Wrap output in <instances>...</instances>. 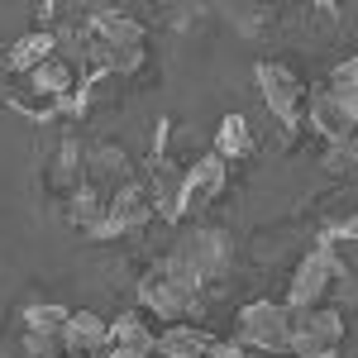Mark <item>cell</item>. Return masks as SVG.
Wrapping results in <instances>:
<instances>
[{
	"instance_id": "13",
	"label": "cell",
	"mask_w": 358,
	"mask_h": 358,
	"mask_svg": "<svg viewBox=\"0 0 358 358\" xmlns=\"http://www.w3.org/2000/svg\"><path fill=\"white\" fill-rule=\"evenodd\" d=\"M43 192L53 196V201H62V206L82 192V143H77L72 134L57 138L53 158H48V167H43Z\"/></svg>"
},
{
	"instance_id": "7",
	"label": "cell",
	"mask_w": 358,
	"mask_h": 358,
	"mask_svg": "<svg viewBox=\"0 0 358 358\" xmlns=\"http://www.w3.org/2000/svg\"><path fill=\"white\" fill-rule=\"evenodd\" d=\"M138 301L148 306L158 320H172V325H187V315H196V306H201V296H196L192 287H182V282H172V277L163 273V268H153V273L138 277Z\"/></svg>"
},
{
	"instance_id": "19",
	"label": "cell",
	"mask_w": 358,
	"mask_h": 358,
	"mask_svg": "<svg viewBox=\"0 0 358 358\" xmlns=\"http://www.w3.org/2000/svg\"><path fill=\"white\" fill-rule=\"evenodd\" d=\"M349 163H354V138L330 143V158H325V167H330V172H349Z\"/></svg>"
},
{
	"instance_id": "8",
	"label": "cell",
	"mask_w": 358,
	"mask_h": 358,
	"mask_svg": "<svg viewBox=\"0 0 358 358\" xmlns=\"http://www.w3.org/2000/svg\"><path fill=\"white\" fill-rule=\"evenodd\" d=\"M82 48L91 53H115V48H143V24L124 10H91L82 29Z\"/></svg>"
},
{
	"instance_id": "10",
	"label": "cell",
	"mask_w": 358,
	"mask_h": 358,
	"mask_svg": "<svg viewBox=\"0 0 358 358\" xmlns=\"http://www.w3.org/2000/svg\"><path fill=\"white\" fill-rule=\"evenodd\" d=\"M67 306L57 301H38L24 310V358H57L62 349V330H67Z\"/></svg>"
},
{
	"instance_id": "6",
	"label": "cell",
	"mask_w": 358,
	"mask_h": 358,
	"mask_svg": "<svg viewBox=\"0 0 358 358\" xmlns=\"http://www.w3.org/2000/svg\"><path fill=\"white\" fill-rule=\"evenodd\" d=\"M148 215H153V196H148V187L143 182H129V187H120V192L106 201V215H101V224L91 229V239H120V234H134V229H143L148 224Z\"/></svg>"
},
{
	"instance_id": "16",
	"label": "cell",
	"mask_w": 358,
	"mask_h": 358,
	"mask_svg": "<svg viewBox=\"0 0 358 358\" xmlns=\"http://www.w3.org/2000/svg\"><path fill=\"white\" fill-rule=\"evenodd\" d=\"M106 354H115V358H148L153 354V330H148L138 315H120V320H110V330H106Z\"/></svg>"
},
{
	"instance_id": "3",
	"label": "cell",
	"mask_w": 358,
	"mask_h": 358,
	"mask_svg": "<svg viewBox=\"0 0 358 358\" xmlns=\"http://www.w3.org/2000/svg\"><path fill=\"white\" fill-rule=\"evenodd\" d=\"M344 344V320L334 310H292L287 306V354L296 358H334Z\"/></svg>"
},
{
	"instance_id": "18",
	"label": "cell",
	"mask_w": 358,
	"mask_h": 358,
	"mask_svg": "<svg viewBox=\"0 0 358 358\" xmlns=\"http://www.w3.org/2000/svg\"><path fill=\"white\" fill-rule=\"evenodd\" d=\"M330 91H344V96H358V62L344 57L339 67L330 72Z\"/></svg>"
},
{
	"instance_id": "9",
	"label": "cell",
	"mask_w": 358,
	"mask_h": 358,
	"mask_svg": "<svg viewBox=\"0 0 358 358\" xmlns=\"http://www.w3.org/2000/svg\"><path fill=\"white\" fill-rule=\"evenodd\" d=\"M239 344L263 354H287V306L253 301L239 310Z\"/></svg>"
},
{
	"instance_id": "12",
	"label": "cell",
	"mask_w": 358,
	"mask_h": 358,
	"mask_svg": "<svg viewBox=\"0 0 358 358\" xmlns=\"http://www.w3.org/2000/svg\"><path fill=\"white\" fill-rule=\"evenodd\" d=\"M224 182H229V163H220L215 153H201V158L187 167V182H182V215L206 210V206L224 192Z\"/></svg>"
},
{
	"instance_id": "1",
	"label": "cell",
	"mask_w": 358,
	"mask_h": 358,
	"mask_svg": "<svg viewBox=\"0 0 358 358\" xmlns=\"http://www.w3.org/2000/svg\"><path fill=\"white\" fill-rule=\"evenodd\" d=\"M229 263H234V244H229V234H220V229H192L187 239H177V248L167 253L158 268H163L172 282H182V287L201 292L206 282H215V277L229 273Z\"/></svg>"
},
{
	"instance_id": "20",
	"label": "cell",
	"mask_w": 358,
	"mask_h": 358,
	"mask_svg": "<svg viewBox=\"0 0 358 358\" xmlns=\"http://www.w3.org/2000/svg\"><path fill=\"white\" fill-rule=\"evenodd\" d=\"M106 358H115V354H106Z\"/></svg>"
},
{
	"instance_id": "17",
	"label": "cell",
	"mask_w": 358,
	"mask_h": 358,
	"mask_svg": "<svg viewBox=\"0 0 358 358\" xmlns=\"http://www.w3.org/2000/svg\"><path fill=\"white\" fill-rule=\"evenodd\" d=\"M210 153H215L220 163H234V158H248V153H253V134H248V120H244V115H224L220 129H215Z\"/></svg>"
},
{
	"instance_id": "11",
	"label": "cell",
	"mask_w": 358,
	"mask_h": 358,
	"mask_svg": "<svg viewBox=\"0 0 358 358\" xmlns=\"http://www.w3.org/2000/svg\"><path fill=\"white\" fill-rule=\"evenodd\" d=\"M354 120H358V96H344V91H330V86L310 96V129L325 143L354 138Z\"/></svg>"
},
{
	"instance_id": "14",
	"label": "cell",
	"mask_w": 358,
	"mask_h": 358,
	"mask_svg": "<svg viewBox=\"0 0 358 358\" xmlns=\"http://www.w3.org/2000/svg\"><path fill=\"white\" fill-rule=\"evenodd\" d=\"M53 53H57V34H53V29H34V34L15 38V43L0 53V72H10V77H29L34 67H43Z\"/></svg>"
},
{
	"instance_id": "4",
	"label": "cell",
	"mask_w": 358,
	"mask_h": 358,
	"mask_svg": "<svg viewBox=\"0 0 358 358\" xmlns=\"http://www.w3.org/2000/svg\"><path fill=\"white\" fill-rule=\"evenodd\" d=\"M253 82H258V96H263V106L277 115L282 129H296V124H301L306 91H301V82H296V72H287L282 62H258V67H253Z\"/></svg>"
},
{
	"instance_id": "5",
	"label": "cell",
	"mask_w": 358,
	"mask_h": 358,
	"mask_svg": "<svg viewBox=\"0 0 358 358\" xmlns=\"http://www.w3.org/2000/svg\"><path fill=\"white\" fill-rule=\"evenodd\" d=\"M129 182H134V167H129V153L120 143H91V148H82V187L86 192L110 201Z\"/></svg>"
},
{
	"instance_id": "15",
	"label": "cell",
	"mask_w": 358,
	"mask_h": 358,
	"mask_svg": "<svg viewBox=\"0 0 358 358\" xmlns=\"http://www.w3.org/2000/svg\"><path fill=\"white\" fill-rule=\"evenodd\" d=\"M106 330H110V320H101L96 310H72L67 315V330H62V349L72 358L101 354L106 349Z\"/></svg>"
},
{
	"instance_id": "2",
	"label": "cell",
	"mask_w": 358,
	"mask_h": 358,
	"mask_svg": "<svg viewBox=\"0 0 358 358\" xmlns=\"http://www.w3.org/2000/svg\"><path fill=\"white\" fill-rule=\"evenodd\" d=\"M354 268H349V258L339 253V244L334 239H320V244L306 253V263L296 268V277H292V292H287V301L292 310H310V306L325 301V292H330V282H339V277H349Z\"/></svg>"
}]
</instances>
